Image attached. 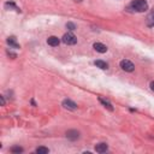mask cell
<instances>
[{
	"label": "cell",
	"instance_id": "6da1fadb",
	"mask_svg": "<svg viewBox=\"0 0 154 154\" xmlns=\"http://www.w3.org/2000/svg\"><path fill=\"white\" fill-rule=\"evenodd\" d=\"M130 7L137 12H144L148 9V4L146 0H133V3L130 4Z\"/></svg>",
	"mask_w": 154,
	"mask_h": 154
},
{
	"label": "cell",
	"instance_id": "7a4b0ae2",
	"mask_svg": "<svg viewBox=\"0 0 154 154\" xmlns=\"http://www.w3.org/2000/svg\"><path fill=\"white\" fill-rule=\"evenodd\" d=\"M120 68L124 70V71H127V72H133L134 70H135V65L133 64V61H130V60H128V59H123L122 61H120Z\"/></svg>",
	"mask_w": 154,
	"mask_h": 154
},
{
	"label": "cell",
	"instance_id": "3957f363",
	"mask_svg": "<svg viewBox=\"0 0 154 154\" xmlns=\"http://www.w3.org/2000/svg\"><path fill=\"white\" fill-rule=\"evenodd\" d=\"M63 42L65 43V45H76L77 43V38L72 34V33H68V34H65L64 36H63Z\"/></svg>",
	"mask_w": 154,
	"mask_h": 154
},
{
	"label": "cell",
	"instance_id": "277c9868",
	"mask_svg": "<svg viewBox=\"0 0 154 154\" xmlns=\"http://www.w3.org/2000/svg\"><path fill=\"white\" fill-rule=\"evenodd\" d=\"M63 107L66 110H70V111H75V110H77V104H75L70 99H65L63 101Z\"/></svg>",
	"mask_w": 154,
	"mask_h": 154
},
{
	"label": "cell",
	"instance_id": "5b68a950",
	"mask_svg": "<svg viewBox=\"0 0 154 154\" xmlns=\"http://www.w3.org/2000/svg\"><path fill=\"white\" fill-rule=\"evenodd\" d=\"M66 137H68V140H70V141H76V140L80 139V133H78L77 130H69V131L66 133Z\"/></svg>",
	"mask_w": 154,
	"mask_h": 154
},
{
	"label": "cell",
	"instance_id": "8992f818",
	"mask_svg": "<svg viewBox=\"0 0 154 154\" xmlns=\"http://www.w3.org/2000/svg\"><path fill=\"white\" fill-rule=\"evenodd\" d=\"M93 47H94V49H95L97 52H99V53H106V52H107V47H106L104 43H101V42H95V43L93 45Z\"/></svg>",
	"mask_w": 154,
	"mask_h": 154
},
{
	"label": "cell",
	"instance_id": "52a82bcc",
	"mask_svg": "<svg viewBox=\"0 0 154 154\" xmlns=\"http://www.w3.org/2000/svg\"><path fill=\"white\" fill-rule=\"evenodd\" d=\"M99 101H100V104H101L104 107H106L108 111H111V112H112V111L114 110V108H113V106H112V104H111L107 99H104V98H101V97H100V98H99Z\"/></svg>",
	"mask_w": 154,
	"mask_h": 154
},
{
	"label": "cell",
	"instance_id": "ba28073f",
	"mask_svg": "<svg viewBox=\"0 0 154 154\" xmlns=\"http://www.w3.org/2000/svg\"><path fill=\"white\" fill-rule=\"evenodd\" d=\"M47 43H48L49 46H52V47H57V46L60 43V40H59L57 36H49V38L47 39Z\"/></svg>",
	"mask_w": 154,
	"mask_h": 154
},
{
	"label": "cell",
	"instance_id": "9c48e42d",
	"mask_svg": "<svg viewBox=\"0 0 154 154\" xmlns=\"http://www.w3.org/2000/svg\"><path fill=\"white\" fill-rule=\"evenodd\" d=\"M107 149H108V146L106 143H98L95 146V152L98 153H106Z\"/></svg>",
	"mask_w": 154,
	"mask_h": 154
},
{
	"label": "cell",
	"instance_id": "30bf717a",
	"mask_svg": "<svg viewBox=\"0 0 154 154\" xmlns=\"http://www.w3.org/2000/svg\"><path fill=\"white\" fill-rule=\"evenodd\" d=\"M6 42H7V45H9L10 47H12V48H19V43L16 42V38H15V36L9 38V39L6 40Z\"/></svg>",
	"mask_w": 154,
	"mask_h": 154
},
{
	"label": "cell",
	"instance_id": "8fae6325",
	"mask_svg": "<svg viewBox=\"0 0 154 154\" xmlns=\"http://www.w3.org/2000/svg\"><path fill=\"white\" fill-rule=\"evenodd\" d=\"M146 23H147V25H148L149 28L154 27V11H152V12L147 16V18H146Z\"/></svg>",
	"mask_w": 154,
	"mask_h": 154
},
{
	"label": "cell",
	"instance_id": "7c38bea8",
	"mask_svg": "<svg viewBox=\"0 0 154 154\" xmlns=\"http://www.w3.org/2000/svg\"><path fill=\"white\" fill-rule=\"evenodd\" d=\"M94 64L97 65V68H100L102 70H107L108 69V64L106 63V61H104V60H95Z\"/></svg>",
	"mask_w": 154,
	"mask_h": 154
},
{
	"label": "cell",
	"instance_id": "4fadbf2b",
	"mask_svg": "<svg viewBox=\"0 0 154 154\" xmlns=\"http://www.w3.org/2000/svg\"><path fill=\"white\" fill-rule=\"evenodd\" d=\"M4 6H5V9H6V10L13 9L15 11H17V12H21V10H19V9H18V7L15 5V3H13V1H7V3H5V5H4Z\"/></svg>",
	"mask_w": 154,
	"mask_h": 154
},
{
	"label": "cell",
	"instance_id": "5bb4252c",
	"mask_svg": "<svg viewBox=\"0 0 154 154\" xmlns=\"http://www.w3.org/2000/svg\"><path fill=\"white\" fill-rule=\"evenodd\" d=\"M48 152H49V149L47 147H39V148H36V153L38 154H47Z\"/></svg>",
	"mask_w": 154,
	"mask_h": 154
},
{
	"label": "cell",
	"instance_id": "9a60e30c",
	"mask_svg": "<svg viewBox=\"0 0 154 154\" xmlns=\"http://www.w3.org/2000/svg\"><path fill=\"white\" fill-rule=\"evenodd\" d=\"M11 152H12V153H18V154H19V153L23 152V148L19 147V146H15V147L11 148Z\"/></svg>",
	"mask_w": 154,
	"mask_h": 154
},
{
	"label": "cell",
	"instance_id": "2e32d148",
	"mask_svg": "<svg viewBox=\"0 0 154 154\" xmlns=\"http://www.w3.org/2000/svg\"><path fill=\"white\" fill-rule=\"evenodd\" d=\"M66 29H69L70 32H74V30H76V25L74 23L69 22V23H66Z\"/></svg>",
	"mask_w": 154,
	"mask_h": 154
},
{
	"label": "cell",
	"instance_id": "e0dca14e",
	"mask_svg": "<svg viewBox=\"0 0 154 154\" xmlns=\"http://www.w3.org/2000/svg\"><path fill=\"white\" fill-rule=\"evenodd\" d=\"M0 99H1V105L4 106V105H5V98H4V95L0 97Z\"/></svg>",
	"mask_w": 154,
	"mask_h": 154
},
{
	"label": "cell",
	"instance_id": "ac0fdd59",
	"mask_svg": "<svg viewBox=\"0 0 154 154\" xmlns=\"http://www.w3.org/2000/svg\"><path fill=\"white\" fill-rule=\"evenodd\" d=\"M7 54H9V55H11V57H13V58H16V57H17L15 53H12V52H10V51H7Z\"/></svg>",
	"mask_w": 154,
	"mask_h": 154
},
{
	"label": "cell",
	"instance_id": "d6986e66",
	"mask_svg": "<svg viewBox=\"0 0 154 154\" xmlns=\"http://www.w3.org/2000/svg\"><path fill=\"white\" fill-rule=\"evenodd\" d=\"M150 89L154 91V81H153V82H150Z\"/></svg>",
	"mask_w": 154,
	"mask_h": 154
}]
</instances>
